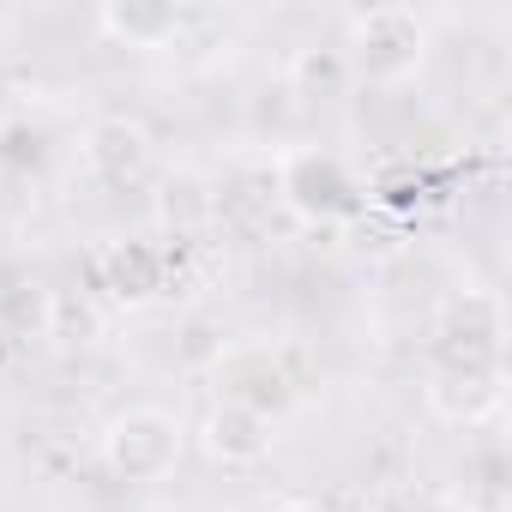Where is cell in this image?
Masks as SVG:
<instances>
[{
    "mask_svg": "<svg viewBox=\"0 0 512 512\" xmlns=\"http://www.w3.org/2000/svg\"><path fill=\"white\" fill-rule=\"evenodd\" d=\"M211 386L217 398L229 404H247L260 416H278L296 404L302 380H296V356L284 344H266V338H241V344H223L217 362H211Z\"/></svg>",
    "mask_w": 512,
    "mask_h": 512,
    "instance_id": "7a4b0ae2",
    "label": "cell"
},
{
    "mask_svg": "<svg viewBox=\"0 0 512 512\" xmlns=\"http://www.w3.org/2000/svg\"><path fill=\"white\" fill-rule=\"evenodd\" d=\"M272 512H326L320 500H284V506H272Z\"/></svg>",
    "mask_w": 512,
    "mask_h": 512,
    "instance_id": "4fadbf2b",
    "label": "cell"
},
{
    "mask_svg": "<svg viewBox=\"0 0 512 512\" xmlns=\"http://www.w3.org/2000/svg\"><path fill=\"white\" fill-rule=\"evenodd\" d=\"M506 404V368H434L428 410L452 428H476Z\"/></svg>",
    "mask_w": 512,
    "mask_h": 512,
    "instance_id": "52a82bcc",
    "label": "cell"
},
{
    "mask_svg": "<svg viewBox=\"0 0 512 512\" xmlns=\"http://www.w3.org/2000/svg\"><path fill=\"white\" fill-rule=\"evenodd\" d=\"M163 247H151V241H115L103 260H97V272H103V290L115 296V302H127V308H139V302H151L157 290H163Z\"/></svg>",
    "mask_w": 512,
    "mask_h": 512,
    "instance_id": "30bf717a",
    "label": "cell"
},
{
    "mask_svg": "<svg viewBox=\"0 0 512 512\" xmlns=\"http://www.w3.org/2000/svg\"><path fill=\"white\" fill-rule=\"evenodd\" d=\"M211 211H217V199H211L193 175L163 181V217H169V223H181V229H187V223H205Z\"/></svg>",
    "mask_w": 512,
    "mask_h": 512,
    "instance_id": "7c38bea8",
    "label": "cell"
},
{
    "mask_svg": "<svg viewBox=\"0 0 512 512\" xmlns=\"http://www.w3.org/2000/svg\"><path fill=\"white\" fill-rule=\"evenodd\" d=\"M338 55L350 85H404L428 61V19L416 7H362L344 19Z\"/></svg>",
    "mask_w": 512,
    "mask_h": 512,
    "instance_id": "6da1fadb",
    "label": "cell"
},
{
    "mask_svg": "<svg viewBox=\"0 0 512 512\" xmlns=\"http://www.w3.org/2000/svg\"><path fill=\"white\" fill-rule=\"evenodd\" d=\"M278 199L308 223H332L356 205V181L332 151H284L278 157Z\"/></svg>",
    "mask_w": 512,
    "mask_h": 512,
    "instance_id": "5b68a950",
    "label": "cell"
},
{
    "mask_svg": "<svg viewBox=\"0 0 512 512\" xmlns=\"http://www.w3.org/2000/svg\"><path fill=\"white\" fill-rule=\"evenodd\" d=\"M97 31L121 49H175L181 7H169V0H109V7H97Z\"/></svg>",
    "mask_w": 512,
    "mask_h": 512,
    "instance_id": "9c48e42d",
    "label": "cell"
},
{
    "mask_svg": "<svg viewBox=\"0 0 512 512\" xmlns=\"http://www.w3.org/2000/svg\"><path fill=\"white\" fill-rule=\"evenodd\" d=\"M350 73H344V55L338 49H296L290 61V91L308 97V103H326V97H344Z\"/></svg>",
    "mask_w": 512,
    "mask_h": 512,
    "instance_id": "8fae6325",
    "label": "cell"
},
{
    "mask_svg": "<svg viewBox=\"0 0 512 512\" xmlns=\"http://www.w3.org/2000/svg\"><path fill=\"white\" fill-rule=\"evenodd\" d=\"M500 296L464 284L440 308V368H500Z\"/></svg>",
    "mask_w": 512,
    "mask_h": 512,
    "instance_id": "277c9868",
    "label": "cell"
},
{
    "mask_svg": "<svg viewBox=\"0 0 512 512\" xmlns=\"http://www.w3.org/2000/svg\"><path fill=\"white\" fill-rule=\"evenodd\" d=\"M151 133L127 115H103L85 127V169L103 181V187H139L151 175Z\"/></svg>",
    "mask_w": 512,
    "mask_h": 512,
    "instance_id": "8992f818",
    "label": "cell"
},
{
    "mask_svg": "<svg viewBox=\"0 0 512 512\" xmlns=\"http://www.w3.org/2000/svg\"><path fill=\"white\" fill-rule=\"evenodd\" d=\"M181 452H187V428L175 410L157 404H133L103 428V464L121 482H163L181 464Z\"/></svg>",
    "mask_w": 512,
    "mask_h": 512,
    "instance_id": "3957f363",
    "label": "cell"
},
{
    "mask_svg": "<svg viewBox=\"0 0 512 512\" xmlns=\"http://www.w3.org/2000/svg\"><path fill=\"white\" fill-rule=\"evenodd\" d=\"M199 446H205V458H211V464H229V470L260 464V458L272 452V416L217 398V404L199 416Z\"/></svg>",
    "mask_w": 512,
    "mask_h": 512,
    "instance_id": "ba28073f",
    "label": "cell"
}]
</instances>
